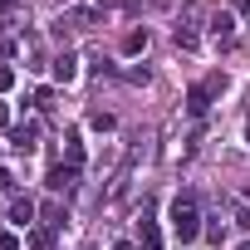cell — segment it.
Returning <instances> with one entry per match:
<instances>
[{
    "label": "cell",
    "instance_id": "2",
    "mask_svg": "<svg viewBox=\"0 0 250 250\" xmlns=\"http://www.w3.org/2000/svg\"><path fill=\"white\" fill-rule=\"evenodd\" d=\"M10 147L15 152H35L40 147V123H15L10 128Z\"/></svg>",
    "mask_w": 250,
    "mask_h": 250
},
{
    "label": "cell",
    "instance_id": "10",
    "mask_svg": "<svg viewBox=\"0 0 250 250\" xmlns=\"http://www.w3.org/2000/svg\"><path fill=\"white\" fill-rule=\"evenodd\" d=\"M147 49V30H128L123 35V54H143Z\"/></svg>",
    "mask_w": 250,
    "mask_h": 250
},
{
    "label": "cell",
    "instance_id": "13",
    "mask_svg": "<svg viewBox=\"0 0 250 250\" xmlns=\"http://www.w3.org/2000/svg\"><path fill=\"white\" fill-rule=\"evenodd\" d=\"M177 44H182V49H196V30H191V25H177Z\"/></svg>",
    "mask_w": 250,
    "mask_h": 250
},
{
    "label": "cell",
    "instance_id": "3",
    "mask_svg": "<svg viewBox=\"0 0 250 250\" xmlns=\"http://www.w3.org/2000/svg\"><path fill=\"white\" fill-rule=\"evenodd\" d=\"M74 182H79V172H74L69 162H54V167H49V177H44V187H49V191H74Z\"/></svg>",
    "mask_w": 250,
    "mask_h": 250
},
{
    "label": "cell",
    "instance_id": "9",
    "mask_svg": "<svg viewBox=\"0 0 250 250\" xmlns=\"http://www.w3.org/2000/svg\"><path fill=\"white\" fill-rule=\"evenodd\" d=\"M206 108H211V93L196 83V88L187 93V113H191V118H206Z\"/></svg>",
    "mask_w": 250,
    "mask_h": 250
},
{
    "label": "cell",
    "instance_id": "22",
    "mask_svg": "<svg viewBox=\"0 0 250 250\" xmlns=\"http://www.w3.org/2000/svg\"><path fill=\"white\" fill-rule=\"evenodd\" d=\"M0 128H10V108L5 103H0Z\"/></svg>",
    "mask_w": 250,
    "mask_h": 250
},
{
    "label": "cell",
    "instance_id": "15",
    "mask_svg": "<svg viewBox=\"0 0 250 250\" xmlns=\"http://www.w3.org/2000/svg\"><path fill=\"white\" fill-rule=\"evenodd\" d=\"M216 40L230 44V15H216Z\"/></svg>",
    "mask_w": 250,
    "mask_h": 250
},
{
    "label": "cell",
    "instance_id": "21",
    "mask_svg": "<svg viewBox=\"0 0 250 250\" xmlns=\"http://www.w3.org/2000/svg\"><path fill=\"white\" fill-rule=\"evenodd\" d=\"M103 5H113V10H133V0H98V10Z\"/></svg>",
    "mask_w": 250,
    "mask_h": 250
},
{
    "label": "cell",
    "instance_id": "7",
    "mask_svg": "<svg viewBox=\"0 0 250 250\" xmlns=\"http://www.w3.org/2000/svg\"><path fill=\"white\" fill-rule=\"evenodd\" d=\"M35 216H40V206L30 196H10V226H30Z\"/></svg>",
    "mask_w": 250,
    "mask_h": 250
},
{
    "label": "cell",
    "instance_id": "14",
    "mask_svg": "<svg viewBox=\"0 0 250 250\" xmlns=\"http://www.w3.org/2000/svg\"><path fill=\"white\" fill-rule=\"evenodd\" d=\"M201 88H206V93H211V98H221V93H226V74H211V79H206V83H201Z\"/></svg>",
    "mask_w": 250,
    "mask_h": 250
},
{
    "label": "cell",
    "instance_id": "20",
    "mask_svg": "<svg viewBox=\"0 0 250 250\" xmlns=\"http://www.w3.org/2000/svg\"><path fill=\"white\" fill-rule=\"evenodd\" d=\"M0 250H20V240H15L10 230H0Z\"/></svg>",
    "mask_w": 250,
    "mask_h": 250
},
{
    "label": "cell",
    "instance_id": "23",
    "mask_svg": "<svg viewBox=\"0 0 250 250\" xmlns=\"http://www.w3.org/2000/svg\"><path fill=\"white\" fill-rule=\"evenodd\" d=\"M10 5H15V0H0V15H5V10H10Z\"/></svg>",
    "mask_w": 250,
    "mask_h": 250
},
{
    "label": "cell",
    "instance_id": "8",
    "mask_svg": "<svg viewBox=\"0 0 250 250\" xmlns=\"http://www.w3.org/2000/svg\"><path fill=\"white\" fill-rule=\"evenodd\" d=\"M59 25H74V30H93V25H98V10H88V5H83V10H69Z\"/></svg>",
    "mask_w": 250,
    "mask_h": 250
},
{
    "label": "cell",
    "instance_id": "17",
    "mask_svg": "<svg viewBox=\"0 0 250 250\" xmlns=\"http://www.w3.org/2000/svg\"><path fill=\"white\" fill-rule=\"evenodd\" d=\"M201 235H211V240H216V245H221V240H226V221H216V226H206V230H201Z\"/></svg>",
    "mask_w": 250,
    "mask_h": 250
},
{
    "label": "cell",
    "instance_id": "5",
    "mask_svg": "<svg viewBox=\"0 0 250 250\" xmlns=\"http://www.w3.org/2000/svg\"><path fill=\"white\" fill-rule=\"evenodd\" d=\"M49 69H54V83H74V79H79V54H69V49H64V54H54V64H49Z\"/></svg>",
    "mask_w": 250,
    "mask_h": 250
},
{
    "label": "cell",
    "instance_id": "19",
    "mask_svg": "<svg viewBox=\"0 0 250 250\" xmlns=\"http://www.w3.org/2000/svg\"><path fill=\"white\" fill-rule=\"evenodd\" d=\"M5 88H15V69H0V93Z\"/></svg>",
    "mask_w": 250,
    "mask_h": 250
},
{
    "label": "cell",
    "instance_id": "11",
    "mask_svg": "<svg viewBox=\"0 0 250 250\" xmlns=\"http://www.w3.org/2000/svg\"><path fill=\"white\" fill-rule=\"evenodd\" d=\"M40 216H44V230H59V226H64V206H59V201H49Z\"/></svg>",
    "mask_w": 250,
    "mask_h": 250
},
{
    "label": "cell",
    "instance_id": "12",
    "mask_svg": "<svg viewBox=\"0 0 250 250\" xmlns=\"http://www.w3.org/2000/svg\"><path fill=\"white\" fill-rule=\"evenodd\" d=\"M30 103H35L40 113H49V108H54V88H35V93H30Z\"/></svg>",
    "mask_w": 250,
    "mask_h": 250
},
{
    "label": "cell",
    "instance_id": "6",
    "mask_svg": "<svg viewBox=\"0 0 250 250\" xmlns=\"http://www.w3.org/2000/svg\"><path fill=\"white\" fill-rule=\"evenodd\" d=\"M64 162H69L74 172L83 167V133H79V128H69V133H64Z\"/></svg>",
    "mask_w": 250,
    "mask_h": 250
},
{
    "label": "cell",
    "instance_id": "18",
    "mask_svg": "<svg viewBox=\"0 0 250 250\" xmlns=\"http://www.w3.org/2000/svg\"><path fill=\"white\" fill-rule=\"evenodd\" d=\"M10 191H15V177H10L5 167H0V196H10Z\"/></svg>",
    "mask_w": 250,
    "mask_h": 250
},
{
    "label": "cell",
    "instance_id": "24",
    "mask_svg": "<svg viewBox=\"0 0 250 250\" xmlns=\"http://www.w3.org/2000/svg\"><path fill=\"white\" fill-rule=\"evenodd\" d=\"M235 250H250V245H235Z\"/></svg>",
    "mask_w": 250,
    "mask_h": 250
},
{
    "label": "cell",
    "instance_id": "16",
    "mask_svg": "<svg viewBox=\"0 0 250 250\" xmlns=\"http://www.w3.org/2000/svg\"><path fill=\"white\" fill-rule=\"evenodd\" d=\"M49 240H54V230H30V245L35 250H49Z\"/></svg>",
    "mask_w": 250,
    "mask_h": 250
},
{
    "label": "cell",
    "instance_id": "1",
    "mask_svg": "<svg viewBox=\"0 0 250 250\" xmlns=\"http://www.w3.org/2000/svg\"><path fill=\"white\" fill-rule=\"evenodd\" d=\"M167 221H172V235L182 240V245H191L206 226H201V206H196V196H177L172 201V211H167Z\"/></svg>",
    "mask_w": 250,
    "mask_h": 250
},
{
    "label": "cell",
    "instance_id": "4",
    "mask_svg": "<svg viewBox=\"0 0 250 250\" xmlns=\"http://www.w3.org/2000/svg\"><path fill=\"white\" fill-rule=\"evenodd\" d=\"M138 240H143L147 250H162V230H157V216H152V206H143V221H138Z\"/></svg>",
    "mask_w": 250,
    "mask_h": 250
}]
</instances>
